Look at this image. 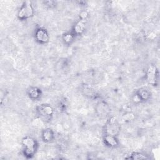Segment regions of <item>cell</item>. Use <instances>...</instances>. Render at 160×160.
Segmentation results:
<instances>
[{"label": "cell", "instance_id": "1", "mask_svg": "<svg viewBox=\"0 0 160 160\" xmlns=\"http://www.w3.org/2000/svg\"><path fill=\"white\" fill-rule=\"evenodd\" d=\"M21 143L23 146L22 153L24 156L28 159L32 158L38 149L37 141L31 136H25L22 139Z\"/></svg>", "mask_w": 160, "mask_h": 160}, {"label": "cell", "instance_id": "2", "mask_svg": "<svg viewBox=\"0 0 160 160\" xmlns=\"http://www.w3.org/2000/svg\"><path fill=\"white\" fill-rule=\"evenodd\" d=\"M121 131L120 124L114 116H111L106 121L104 127V134L117 136Z\"/></svg>", "mask_w": 160, "mask_h": 160}, {"label": "cell", "instance_id": "3", "mask_svg": "<svg viewBox=\"0 0 160 160\" xmlns=\"http://www.w3.org/2000/svg\"><path fill=\"white\" fill-rule=\"evenodd\" d=\"M34 10L31 2L25 1L18 12V18L20 21L27 20L33 16Z\"/></svg>", "mask_w": 160, "mask_h": 160}, {"label": "cell", "instance_id": "4", "mask_svg": "<svg viewBox=\"0 0 160 160\" xmlns=\"http://www.w3.org/2000/svg\"><path fill=\"white\" fill-rule=\"evenodd\" d=\"M36 111L39 117L44 121L51 120L54 112L53 108L47 104H41L37 106Z\"/></svg>", "mask_w": 160, "mask_h": 160}, {"label": "cell", "instance_id": "5", "mask_svg": "<svg viewBox=\"0 0 160 160\" xmlns=\"http://www.w3.org/2000/svg\"><path fill=\"white\" fill-rule=\"evenodd\" d=\"M34 37L36 41L41 44H45L49 41V35L46 29L42 28H39L35 31Z\"/></svg>", "mask_w": 160, "mask_h": 160}, {"label": "cell", "instance_id": "6", "mask_svg": "<svg viewBox=\"0 0 160 160\" xmlns=\"http://www.w3.org/2000/svg\"><path fill=\"white\" fill-rule=\"evenodd\" d=\"M146 74L148 82L153 86H156L158 81V71L156 67L154 65H149Z\"/></svg>", "mask_w": 160, "mask_h": 160}, {"label": "cell", "instance_id": "7", "mask_svg": "<svg viewBox=\"0 0 160 160\" xmlns=\"http://www.w3.org/2000/svg\"><path fill=\"white\" fill-rule=\"evenodd\" d=\"M86 29V21L79 19L73 26L72 31H71L75 36L81 35L85 31Z\"/></svg>", "mask_w": 160, "mask_h": 160}, {"label": "cell", "instance_id": "8", "mask_svg": "<svg viewBox=\"0 0 160 160\" xmlns=\"http://www.w3.org/2000/svg\"><path fill=\"white\" fill-rule=\"evenodd\" d=\"M27 94L29 98L32 100H38L42 96L41 89L38 87L31 86L27 90Z\"/></svg>", "mask_w": 160, "mask_h": 160}, {"label": "cell", "instance_id": "9", "mask_svg": "<svg viewBox=\"0 0 160 160\" xmlns=\"http://www.w3.org/2000/svg\"><path fill=\"white\" fill-rule=\"evenodd\" d=\"M103 141L107 146L110 148H115L119 145V141L116 136L112 135L104 134Z\"/></svg>", "mask_w": 160, "mask_h": 160}, {"label": "cell", "instance_id": "10", "mask_svg": "<svg viewBox=\"0 0 160 160\" xmlns=\"http://www.w3.org/2000/svg\"><path fill=\"white\" fill-rule=\"evenodd\" d=\"M54 132L51 128H46L44 129L41 133V138L44 142H49L54 139Z\"/></svg>", "mask_w": 160, "mask_h": 160}, {"label": "cell", "instance_id": "11", "mask_svg": "<svg viewBox=\"0 0 160 160\" xmlns=\"http://www.w3.org/2000/svg\"><path fill=\"white\" fill-rule=\"evenodd\" d=\"M82 91L86 96L91 99H96L98 96L96 91L90 85L85 84L82 88Z\"/></svg>", "mask_w": 160, "mask_h": 160}, {"label": "cell", "instance_id": "12", "mask_svg": "<svg viewBox=\"0 0 160 160\" xmlns=\"http://www.w3.org/2000/svg\"><path fill=\"white\" fill-rule=\"evenodd\" d=\"M137 96H138L140 101H145L149 99L151 97V93L150 92L144 88L141 89L138 91V92L136 93Z\"/></svg>", "mask_w": 160, "mask_h": 160}, {"label": "cell", "instance_id": "13", "mask_svg": "<svg viewBox=\"0 0 160 160\" xmlns=\"http://www.w3.org/2000/svg\"><path fill=\"white\" fill-rule=\"evenodd\" d=\"M98 111L99 112V114L100 116H105L108 114L109 112V108L108 105H106L104 102H100L98 106Z\"/></svg>", "mask_w": 160, "mask_h": 160}, {"label": "cell", "instance_id": "14", "mask_svg": "<svg viewBox=\"0 0 160 160\" xmlns=\"http://www.w3.org/2000/svg\"><path fill=\"white\" fill-rule=\"evenodd\" d=\"M75 37H76L75 35L72 32H67V33H65L64 34H63L62 39L64 41V43H66V44H69L74 41Z\"/></svg>", "mask_w": 160, "mask_h": 160}, {"label": "cell", "instance_id": "15", "mask_svg": "<svg viewBox=\"0 0 160 160\" xmlns=\"http://www.w3.org/2000/svg\"><path fill=\"white\" fill-rule=\"evenodd\" d=\"M129 159H148V158L146 156V155H144V154L139 152H132Z\"/></svg>", "mask_w": 160, "mask_h": 160}, {"label": "cell", "instance_id": "16", "mask_svg": "<svg viewBox=\"0 0 160 160\" xmlns=\"http://www.w3.org/2000/svg\"><path fill=\"white\" fill-rule=\"evenodd\" d=\"M134 114L131 112H127L123 116V118L125 120H131V119H134Z\"/></svg>", "mask_w": 160, "mask_h": 160}, {"label": "cell", "instance_id": "17", "mask_svg": "<svg viewBox=\"0 0 160 160\" xmlns=\"http://www.w3.org/2000/svg\"><path fill=\"white\" fill-rule=\"evenodd\" d=\"M88 17V13L86 11H82L79 14V19L86 21Z\"/></svg>", "mask_w": 160, "mask_h": 160}]
</instances>
